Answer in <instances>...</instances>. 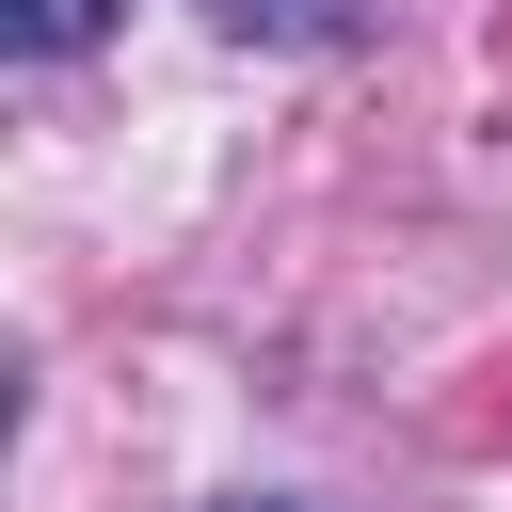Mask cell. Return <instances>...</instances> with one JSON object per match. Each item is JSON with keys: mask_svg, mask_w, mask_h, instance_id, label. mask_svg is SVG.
Masks as SVG:
<instances>
[{"mask_svg": "<svg viewBox=\"0 0 512 512\" xmlns=\"http://www.w3.org/2000/svg\"><path fill=\"white\" fill-rule=\"evenodd\" d=\"M208 32H240V48H352V16L368 0H192Z\"/></svg>", "mask_w": 512, "mask_h": 512, "instance_id": "cell-2", "label": "cell"}, {"mask_svg": "<svg viewBox=\"0 0 512 512\" xmlns=\"http://www.w3.org/2000/svg\"><path fill=\"white\" fill-rule=\"evenodd\" d=\"M112 16L128 0H0V64H80V48H112Z\"/></svg>", "mask_w": 512, "mask_h": 512, "instance_id": "cell-1", "label": "cell"}, {"mask_svg": "<svg viewBox=\"0 0 512 512\" xmlns=\"http://www.w3.org/2000/svg\"><path fill=\"white\" fill-rule=\"evenodd\" d=\"M208 512H304V496H208Z\"/></svg>", "mask_w": 512, "mask_h": 512, "instance_id": "cell-3", "label": "cell"}]
</instances>
